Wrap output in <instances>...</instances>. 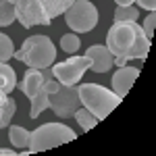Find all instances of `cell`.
I'll return each instance as SVG.
<instances>
[{"label": "cell", "instance_id": "cell-7", "mask_svg": "<svg viewBox=\"0 0 156 156\" xmlns=\"http://www.w3.org/2000/svg\"><path fill=\"white\" fill-rule=\"evenodd\" d=\"M65 21L75 34H87L98 25V9L90 0H75L65 12Z\"/></svg>", "mask_w": 156, "mask_h": 156}, {"label": "cell", "instance_id": "cell-9", "mask_svg": "<svg viewBox=\"0 0 156 156\" xmlns=\"http://www.w3.org/2000/svg\"><path fill=\"white\" fill-rule=\"evenodd\" d=\"M81 106L77 85H60L56 92L50 94V108L60 119H69L75 115V110Z\"/></svg>", "mask_w": 156, "mask_h": 156}, {"label": "cell", "instance_id": "cell-16", "mask_svg": "<svg viewBox=\"0 0 156 156\" xmlns=\"http://www.w3.org/2000/svg\"><path fill=\"white\" fill-rule=\"evenodd\" d=\"M79 46H81V40L77 34H65L60 37V50L67 52V54H75L79 50Z\"/></svg>", "mask_w": 156, "mask_h": 156}, {"label": "cell", "instance_id": "cell-2", "mask_svg": "<svg viewBox=\"0 0 156 156\" xmlns=\"http://www.w3.org/2000/svg\"><path fill=\"white\" fill-rule=\"evenodd\" d=\"M50 75L52 73H48V69H27L23 75V81L17 83V87L31 102L29 119H37L46 108H50V94L62 85L58 79H52Z\"/></svg>", "mask_w": 156, "mask_h": 156}, {"label": "cell", "instance_id": "cell-15", "mask_svg": "<svg viewBox=\"0 0 156 156\" xmlns=\"http://www.w3.org/2000/svg\"><path fill=\"white\" fill-rule=\"evenodd\" d=\"M15 19H17L15 4L9 0H0V27H9Z\"/></svg>", "mask_w": 156, "mask_h": 156}, {"label": "cell", "instance_id": "cell-3", "mask_svg": "<svg viewBox=\"0 0 156 156\" xmlns=\"http://www.w3.org/2000/svg\"><path fill=\"white\" fill-rule=\"evenodd\" d=\"M75 0H17L15 12L17 21L23 27L50 25L54 17L65 15Z\"/></svg>", "mask_w": 156, "mask_h": 156}, {"label": "cell", "instance_id": "cell-11", "mask_svg": "<svg viewBox=\"0 0 156 156\" xmlns=\"http://www.w3.org/2000/svg\"><path fill=\"white\" fill-rule=\"evenodd\" d=\"M137 75H140V69H133V67H119L117 73L112 75V92L117 94L119 98H125L127 96V92L131 90L133 81L137 79Z\"/></svg>", "mask_w": 156, "mask_h": 156}, {"label": "cell", "instance_id": "cell-4", "mask_svg": "<svg viewBox=\"0 0 156 156\" xmlns=\"http://www.w3.org/2000/svg\"><path fill=\"white\" fill-rule=\"evenodd\" d=\"M12 58L25 62L29 69H50L56 60V48L48 36H29Z\"/></svg>", "mask_w": 156, "mask_h": 156}, {"label": "cell", "instance_id": "cell-10", "mask_svg": "<svg viewBox=\"0 0 156 156\" xmlns=\"http://www.w3.org/2000/svg\"><path fill=\"white\" fill-rule=\"evenodd\" d=\"M85 56L92 60L90 71H94V73H106V71H110V67L115 65V58H112L110 50H108L106 46H100V44L90 46V48L85 50Z\"/></svg>", "mask_w": 156, "mask_h": 156}, {"label": "cell", "instance_id": "cell-8", "mask_svg": "<svg viewBox=\"0 0 156 156\" xmlns=\"http://www.w3.org/2000/svg\"><path fill=\"white\" fill-rule=\"evenodd\" d=\"M90 65H92V60L87 58V56H75L71 54V58L62 60V62H56V65H52V77L54 79H58L62 85H77L81 81V77H83V73L90 69Z\"/></svg>", "mask_w": 156, "mask_h": 156}, {"label": "cell", "instance_id": "cell-19", "mask_svg": "<svg viewBox=\"0 0 156 156\" xmlns=\"http://www.w3.org/2000/svg\"><path fill=\"white\" fill-rule=\"evenodd\" d=\"M12 56H15L12 40L6 34H0V62H9Z\"/></svg>", "mask_w": 156, "mask_h": 156}, {"label": "cell", "instance_id": "cell-17", "mask_svg": "<svg viewBox=\"0 0 156 156\" xmlns=\"http://www.w3.org/2000/svg\"><path fill=\"white\" fill-rule=\"evenodd\" d=\"M137 19H140V11L133 4L115 9V21H137Z\"/></svg>", "mask_w": 156, "mask_h": 156}, {"label": "cell", "instance_id": "cell-23", "mask_svg": "<svg viewBox=\"0 0 156 156\" xmlns=\"http://www.w3.org/2000/svg\"><path fill=\"white\" fill-rule=\"evenodd\" d=\"M6 100H9V94H4V92L0 90V106H4V104H6Z\"/></svg>", "mask_w": 156, "mask_h": 156}, {"label": "cell", "instance_id": "cell-24", "mask_svg": "<svg viewBox=\"0 0 156 156\" xmlns=\"http://www.w3.org/2000/svg\"><path fill=\"white\" fill-rule=\"evenodd\" d=\"M117 2V6H129V4H133V0H115Z\"/></svg>", "mask_w": 156, "mask_h": 156}, {"label": "cell", "instance_id": "cell-21", "mask_svg": "<svg viewBox=\"0 0 156 156\" xmlns=\"http://www.w3.org/2000/svg\"><path fill=\"white\" fill-rule=\"evenodd\" d=\"M133 2H137L140 9H146L148 12H154L156 9V0H133Z\"/></svg>", "mask_w": 156, "mask_h": 156}, {"label": "cell", "instance_id": "cell-18", "mask_svg": "<svg viewBox=\"0 0 156 156\" xmlns=\"http://www.w3.org/2000/svg\"><path fill=\"white\" fill-rule=\"evenodd\" d=\"M15 110H17V102H15L12 98L6 100V104H4V106H0V129L9 127L11 119L15 117Z\"/></svg>", "mask_w": 156, "mask_h": 156}, {"label": "cell", "instance_id": "cell-5", "mask_svg": "<svg viewBox=\"0 0 156 156\" xmlns=\"http://www.w3.org/2000/svg\"><path fill=\"white\" fill-rule=\"evenodd\" d=\"M77 92H79L81 106L87 108L98 121L106 119L123 100L115 92H110V90H106V87H102L98 83H77Z\"/></svg>", "mask_w": 156, "mask_h": 156}, {"label": "cell", "instance_id": "cell-20", "mask_svg": "<svg viewBox=\"0 0 156 156\" xmlns=\"http://www.w3.org/2000/svg\"><path fill=\"white\" fill-rule=\"evenodd\" d=\"M154 25H156V15L148 12V17L144 19V25H142V31L146 34L148 40H152V36H154Z\"/></svg>", "mask_w": 156, "mask_h": 156}, {"label": "cell", "instance_id": "cell-1", "mask_svg": "<svg viewBox=\"0 0 156 156\" xmlns=\"http://www.w3.org/2000/svg\"><path fill=\"white\" fill-rule=\"evenodd\" d=\"M152 46L137 21H115L106 34V48L110 50L117 67H125L127 60H146Z\"/></svg>", "mask_w": 156, "mask_h": 156}, {"label": "cell", "instance_id": "cell-22", "mask_svg": "<svg viewBox=\"0 0 156 156\" xmlns=\"http://www.w3.org/2000/svg\"><path fill=\"white\" fill-rule=\"evenodd\" d=\"M17 152L15 150H9V148H0V156H15Z\"/></svg>", "mask_w": 156, "mask_h": 156}, {"label": "cell", "instance_id": "cell-25", "mask_svg": "<svg viewBox=\"0 0 156 156\" xmlns=\"http://www.w3.org/2000/svg\"><path fill=\"white\" fill-rule=\"evenodd\" d=\"M9 2H12V4H15V2H17V0H9Z\"/></svg>", "mask_w": 156, "mask_h": 156}, {"label": "cell", "instance_id": "cell-13", "mask_svg": "<svg viewBox=\"0 0 156 156\" xmlns=\"http://www.w3.org/2000/svg\"><path fill=\"white\" fill-rule=\"evenodd\" d=\"M29 133L31 131H27L25 127L12 125V127H9V140L15 148H25V146H29Z\"/></svg>", "mask_w": 156, "mask_h": 156}, {"label": "cell", "instance_id": "cell-6", "mask_svg": "<svg viewBox=\"0 0 156 156\" xmlns=\"http://www.w3.org/2000/svg\"><path fill=\"white\" fill-rule=\"evenodd\" d=\"M77 137V133L71 127L62 125V123H46L42 127H37L36 131L29 133V150L36 152H44L50 148H56L60 144L73 142Z\"/></svg>", "mask_w": 156, "mask_h": 156}, {"label": "cell", "instance_id": "cell-14", "mask_svg": "<svg viewBox=\"0 0 156 156\" xmlns=\"http://www.w3.org/2000/svg\"><path fill=\"white\" fill-rule=\"evenodd\" d=\"M73 117H75V121L79 123V127H81L83 131H90V129H94V127L98 125V119L90 112V110H87V108L79 106L77 110H75V115H73Z\"/></svg>", "mask_w": 156, "mask_h": 156}, {"label": "cell", "instance_id": "cell-12", "mask_svg": "<svg viewBox=\"0 0 156 156\" xmlns=\"http://www.w3.org/2000/svg\"><path fill=\"white\" fill-rule=\"evenodd\" d=\"M17 87V73L9 62H0V90L4 94H11Z\"/></svg>", "mask_w": 156, "mask_h": 156}]
</instances>
